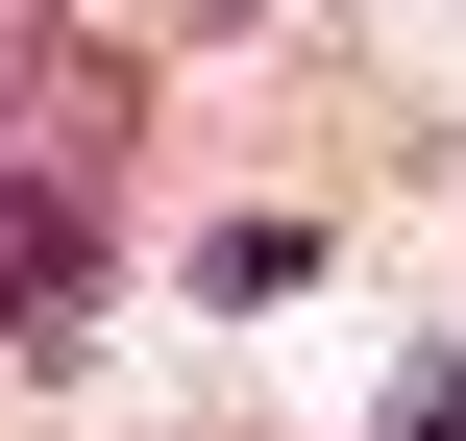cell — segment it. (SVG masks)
I'll use <instances>...</instances> for the list:
<instances>
[{"label":"cell","mask_w":466,"mask_h":441,"mask_svg":"<svg viewBox=\"0 0 466 441\" xmlns=\"http://www.w3.org/2000/svg\"><path fill=\"white\" fill-rule=\"evenodd\" d=\"M123 123H147V74L98 25H0V368H49L98 319V270H123Z\"/></svg>","instance_id":"1"}]
</instances>
